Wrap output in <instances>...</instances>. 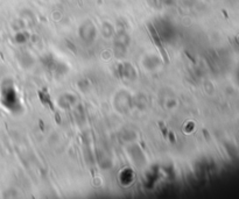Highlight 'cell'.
Here are the masks:
<instances>
[{"label":"cell","mask_w":239,"mask_h":199,"mask_svg":"<svg viewBox=\"0 0 239 199\" xmlns=\"http://www.w3.org/2000/svg\"><path fill=\"white\" fill-rule=\"evenodd\" d=\"M148 28H149V32H150V36H152L153 41H154V43L156 44V47H158L159 51L161 53V55H162V58H163V61H165L166 63H169V58H168L167 51H166L165 49H163V47H162V43H161V40H160V37H159V34H158V32L155 30V28L153 27V25H152V23H148Z\"/></svg>","instance_id":"cell-1"},{"label":"cell","mask_w":239,"mask_h":199,"mask_svg":"<svg viewBox=\"0 0 239 199\" xmlns=\"http://www.w3.org/2000/svg\"><path fill=\"white\" fill-rule=\"evenodd\" d=\"M159 126L161 127V131H162V134H163V136H165V138H167V128L165 127L163 122H162V121H160V122H159Z\"/></svg>","instance_id":"cell-2"},{"label":"cell","mask_w":239,"mask_h":199,"mask_svg":"<svg viewBox=\"0 0 239 199\" xmlns=\"http://www.w3.org/2000/svg\"><path fill=\"white\" fill-rule=\"evenodd\" d=\"M185 55H187V57H188V58H190V61H191L193 63H195V60H194V58H193V57L189 55V53H185Z\"/></svg>","instance_id":"cell-3"}]
</instances>
